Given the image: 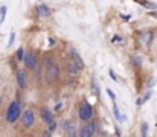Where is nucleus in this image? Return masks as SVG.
Wrapping results in <instances>:
<instances>
[{
	"label": "nucleus",
	"instance_id": "obj_7",
	"mask_svg": "<svg viewBox=\"0 0 157 137\" xmlns=\"http://www.w3.org/2000/svg\"><path fill=\"white\" fill-rule=\"evenodd\" d=\"M17 82H18V87L25 90L26 85H28V76H26V72L25 70H18L17 72Z\"/></svg>",
	"mask_w": 157,
	"mask_h": 137
},
{
	"label": "nucleus",
	"instance_id": "obj_19",
	"mask_svg": "<svg viewBox=\"0 0 157 137\" xmlns=\"http://www.w3.org/2000/svg\"><path fill=\"white\" fill-rule=\"evenodd\" d=\"M92 85H93V93L95 94H99V90H98V87H96V79H92Z\"/></svg>",
	"mask_w": 157,
	"mask_h": 137
},
{
	"label": "nucleus",
	"instance_id": "obj_22",
	"mask_svg": "<svg viewBox=\"0 0 157 137\" xmlns=\"http://www.w3.org/2000/svg\"><path fill=\"white\" fill-rule=\"evenodd\" d=\"M108 73H110V76H111V79H113V81H118V76H116V73L111 70V68H110V72H108Z\"/></svg>",
	"mask_w": 157,
	"mask_h": 137
},
{
	"label": "nucleus",
	"instance_id": "obj_2",
	"mask_svg": "<svg viewBox=\"0 0 157 137\" xmlns=\"http://www.w3.org/2000/svg\"><path fill=\"white\" fill-rule=\"evenodd\" d=\"M78 116H79V119H81V120H84V122L90 120V119L93 117V107H92L90 104H88L87 101L81 102L79 110H78Z\"/></svg>",
	"mask_w": 157,
	"mask_h": 137
},
{
	"label": "nucleus",
	"instance_id": "obj_16",
	"mask_svg": "<svg viewBox=\"0 0 157 137\" xmlns=\"http://www.w3.org/2000/svg\"><path fill=\"white\" fill-rule=\"evenodd\" d=\"M5 15H6V6H2V9H0V23L5 22Z\"/></svg>",
	"mask_w": 157,
	"mask_h": 137
},
{
	"label": "nucleus",
	"instance_id": "obj_14",
	"mask_svg": "<svg viewBox=\"0 0 157 137\" xmlns=\"http://www.w3.org/2000/svg\"><path fill=\"white\" fill-rule=\"evenodd\" d=\"M149 98H151V92H148L145 96H143V99H139V101H137V105H143V104H145V102H146Z\"/></svg>",
	"mask_w": 157,
	"mask_h": 137
},
{
	"label": "nucleus",
	"instance_id": "obj_12",
	"mask_svg": "<svg viewBox=\"0 0 157 137\" xmlns=\"http://www.w3.org/2000/svg\"><path fill=\"white\" fill-rule=\"evenodd\" d=\"M113 113H114V117H116V120H119V122L125 120V116H122V114H121L119 108L116 107V105H113Z\"/></svg>",
	"mask_w": 157,
	"mask_h": 137
},
{
	"label": "nucleus",
	"instance_id": "obj_13",
	"mask_svg": "<svg viewBox=\"0 0 157 137\" xmlns=\"http://www.w3.org/2000/svg\"><path fill=\"white\" fill-rule=\"evenodd\" d=\"M79 70H81V68H79L76 64H75V63H70V64H69V72H70L72 75H73V73H78Z\"/></svg>",
	"mask_w": 157,
	"mask_h": 137
},
{
	"label": "nucleus",
	"instance_id": "obj_21",
	"mask_svg": "<svg viewBox=\"0 0 157 137\" xmlns=\"http://www.w3.org/2000/svg\"><path fill=\"white\" fill-rule=\"evenodd\" d=\"M12 43H14V32H11V35H9V43H8V47L12 46Z\"/></svg>",
	"mask_w": 157,
	"mask_h": 137
},
{
	"label": "nucleus",
	"instance_id": "obj_6",
	"mask_svg": "<svg viewBox=\"0 0 157 137\" xmlns=\"http://www.w3.org/2000/svg\"><path fill=\"white\" fill-rule=\"evenodd\" d=\"M58 73H60V68L57 64H50L47 66V72H46V79L47 81H55L58 78Z\"/></svg>",
	"mask_w": 157,
	"mask_h": 137
},
{
	"label": "nucleus",
	"instance_id": "obj_11",
	"mask_svg": "<svg viewBox=\"0 0 157 137\" xmlns=\"http://www.w3.org/2000/svg\"><path fill=\"white\" fill-rule=\"evenodd\" d=\"M37 12H38L40 17H49L50 14H52V11L47 8L46 5H38V6H37Z\"/></svg>",
	"mask_w": 157,
	"mask_h": 137
},
{
	"label": "nucleus",
	"instance_id": "obj_18",
	"mask_svg": "<svg viewBox=\"0 0 157 137\" xmlns=\"http://www.w3.org/2000/svg\"><path fill=\"white\" fill-rule=\"evenodd\" d=\"M140 134H142V136H146V134H148V125H146V123H142V129H140Z\"/></svg>",
	"mask_w": 157,
	"mask_h": 137
},
{
	"label": "nucleus",
	"instance_id": "obj_5",
	"mask_svg": "<svg viewBox=\"0 0 157 137\" xmlns=\"http://www.w3.org/2000/svg\"><path fill=\"white\" fill-rule=\"evenodd\" d=\"M93 134H95V123H92L90 120H87L86 125L81 127L79 136H81V137H90V136H93Z\"/></svg>",
	"mask_w": 157,
	"mask_h": 137
},
{
	"label": "nucleus",
	"instance_id": "obj_1",
	"mask_svg": "<svg viewBox=\"0 0 157 137\" xmlns=\"http://www.w3.org/2000/svg\"><path fill=\"white\" fill-rule=\"evenodd\" d=\"M20 117H22V108H20V104L17 101L11 102L8 110H6V116H5L6 122L8 123H15Z\"/></svg>",
	"mask_w": 157,
	"mask_h": 137
},
{
	"label": "nucleus",
	"instance_id": "obj_26",
	"mask_svg": "<svg viewBox=\"0 0 157 137\" xmlns=\"http://www.w3.org/2000/svg\"><path fill=\"white\" fill-rule=\"evenodd\" d=\"M0 105H2V98H0Z\"/></svg>",
	"mask_w": 157,
	"mask_h": 137
},
{
	"label": "nucleus",
	"instance_id": "obj_8",
	"mask_svg": "<svg viewBox=\"0 0 157 137\" xmlns=\"http://www.w3.org/2000/svg\"><path fill=\"white\" fill-rule=\"evenodd\" d=\"M40 116H41V119L46 122V123H50L53 120V116L50 113V110L49 108H46V107H41L40 108Z\"/></svg>",
	"mask_w": 157,
	"mask_h": 137
},
{
	"label": "nucleus",
	"instance_id": "obj_25",
	"mask_svg": "<svg viewBox=\"0 0 157 137\" xmlns=\"http://www.w3.org/2000/svg\"><path fill=\"white\" fill-rule=\"evenodd\" d=\"M153 15H154V17H157V12H153Z\"/></svg>",
	"mask_w": 157,
	"mask_h": 137
},
{
	"label": "nucleus",
	"instance_id": "obj_17",
	"mask_svg": "<svg viewBox=\"0 0 157 137\" xmlns=\"http://www.w3.org/2000/svg\"><path fill=\"white\" fill-rule=\"evenodd\" d=\"M55 128H57V122L55 120H52L50 123H47V129H49V133L55 131Z\"/></svg>",
	"mask_w": 157,
	"mask_h": 137
},
{
	"label": "nucleus",
	"instance_id": "obj_20",
	"mask_svg": "<svg viewBox=\"0 0 157 137\" xmlns=\"http://www.w3.org/2000/svg\"><path fill=\"white\" fill-rule=\"evenodd\" d=\"M107 93H108V96L111 98V101H116V94L113 93V90H111V88H107Z\"/></svg>",
	"mask_w": 157,
	"mask_h": 137
},
{
	"label": "nucleus",
	"instance_id": "obj_4",
	"mask_svg": "<svg viewBox=\"0 0 157 137\" xmlns=\"http://www.w3.org/2000/svg\"><path fill=\"white\" fill-rule=\"evenodd\" d=\"M35 122V114H34L32 110H26V111L22 114V123L25 128H31Z\"/></svg>",
	"mask_w": 157,
	"mask_h": 137
},
{
	"label": "nucleus",
	"instance_id": "obj_15",
	"mask_svg": "<svg viewBox=\"0 0 157 137\" xmlns=\"http://www.w3.org/2000/svg\"><path fill=\"white\" fill-rule=\"evenodd\" d=\"M15 58H17L18 61H22V59L25 58V50H23V47H20V49L17 50V53H15Z\"/></svg>",
	"mask_w": 157,
	"mask_h": 137
},
{
	"label": "nucleus",
	"instance_id": "obj_10",
	"mask_svg": "<svg viewBox=\"0 0 157 137\" xmlns=\"http://www.w3.org/2000/svg\"><path fill=\"white\" fill-rule=\"evenodd\" d=\"M70 55H72V61H73V63L76 64L79 68H84V61L81 59V57L78 55V52L73 50V49H70Z\"/></svg>",
	"mask_w": 157,
	"mask_h": 137
},
{
	"label": "nucleus",
	"instance_id": "obj_23",
	"mask_svg": "<svg viewBox=\"0 0 157 137\" xmlns=\"http://www.w3.org/2000/svg\"><path fill=\"white\" fill-rule=\"evenodd\" d=\"M49 44L53 46V44H55V40H53V38H49Z\"/></svg>",
	"mask_w": 157,
	"mask_h": 137
},
{
	"label": "nucleus",
	"instance_id": "obj_9",
	"mask_svg": "<svg viewBox=\"0 0 157 137\" xmlns=\"http://www.w3.org/2000/svg\"><path fill=\"white\" fill-rule=\"evenodd\" d=\"M64 133L67 134V136H76V128H75V125L70 122V120H67V122H64Z\"/></svg>",
	"mask_w": 157,
	"mask_h": 137
},
{
	"label": "nucleus",
	"instance_id": "obj_3",
	"mask_svg": "<svg viewBox=\"0 0 157 137\" xmlns=\"http://www.w3.org/2000/svg\"><path fill=\"white\" fill-rule=\"evenodd\" d=\"M23 61H25V66L28 67V68H31V70H34V68H37V55L34 53L32 50H28L25 53V58H23Z\"/></svg>",
	"mask_w": 157,
	"mask_h": 137
},
{
	"label": "nucleus",
	"instance_id": "obj_24",
	"mask_svg": "<svg viewBox=\"0 0 157 137\" xmlns=\"http://www.w3.org/2000/svg\"><path fill=\"white\" fill-rule=\"evenodd\" d=\"M122 18H124L125 22H127V20H130V15H122Z\"/></svg>",
	"mask_w": 157,
	"mask_h": 137
}]
</instances>
